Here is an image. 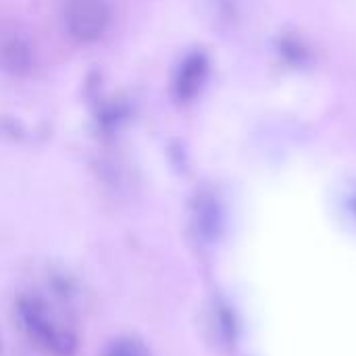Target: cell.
Returning a JSON list of instances; mask_svg holds the SVG:
<instances>
[{"mask_svg": "<svg viewBox=\"0 0 356 356\" xmlns=\"http://www.w3.org/2000/svg\"><path fill=\"white\" fill-rule=\"evenodd\" d=\"M17 317L29 342L48 356H75L77 334L67 319L40 294H23L17 300Z\"/></svg>", "mask_w": 356, "mask_h": 356, "instance_id": "6da1fadb", "label": "cell"}, {"mask_svg": "<svg viewBox=\"0 0 356 356\" xmlns=\"http://www.w3.org/2000/svg\"><path fill=\"white\" fill-rule=\"evenodd\" d=\"M192 217H194V227L202 238L215 240L219 236L221 225H223V215H221V207L213 194H200L196 198Z\"/></svg>", "mask_w": 356, "mask_h": 356, "instance_id": "5b68a950", "label": "cell"}, {"mask_svg": "<svg viewBox=\"0 0 356 356\" xmlns=\"http://www.w3.org/2000/svg\"><path fill=\"white\" fill-rule=\"evenodd\" d=\"M215 323H217V330H219L221 340H223L225 344H234V342H236L238 327H236V317H234V313L229 311V307H225V305H219V307H217Z\"/></svg>", "mask_w": 356, "mask_h": 356, "instance_id": "52a82bcc", "label": "cell"}, {"mask_svg": "<svg viewBox=\"0 0 356 356\" xmlns=\"http://www.w3.org/2000/svg\"><path fill=\"white\" fill-rule=\"evenodd\" d=\"M102 356H152L148 346L138 338H117L113 340Z\"/></svg>", "mask_w": 356, "mask_h": 356, "instance_id": "8992f818", "label": "cell"}, {"mask_svg": "<svg viewBox=\"0 0 356 356\" xmlns=\"http://www.w3.org/2000/svg\"><path fill=\"white\" fill-rule=\"evenodd\" d=\"M209 75V58L204 52L194 50L186 54L173 73V96L177 102H190L198 96Z\"/></svg>", "mask_w": 356, "mask_h": 356, "instance_id": "3957f363", "label": "cell"}, {"mask_svg": "<svg viewBox=\"0 0 356 356\" xmlns=\"http://www.w3.org/2000/svg\"><path fill=\"white\" fill-rule=\"evenodd\" d=\"M108 0H65L63 19L69 35L79 44L98 42L111 25Z\"/></svg>", "mask_w": 356, "mask_h": 356, "instance_id": "7a4b0ae2", "label": "cell"}, {"mask_svg": "<svg viewBox=\"0 0 356 356\" xmlns=\"http://www.w3.org/2000/svg\"><path fill=\"white\" fill-rule=\"evenodd\" d=\"M0 63L13 75H27L33 67V52L23 35H8L0 46Z\"/></svg>", "mask_w": 356, "mask_h": 356, "instance_id": "277c9868", "label": "cell"}]
</instances>
